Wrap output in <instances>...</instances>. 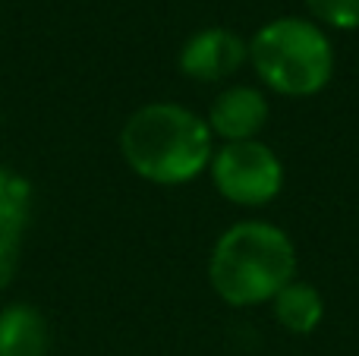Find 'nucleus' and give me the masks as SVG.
Masks as SVG:
<instances>
[{"instance_id":"7","label":"nucleus","mask_w":359,"mask_h":356,"mask_svg":"<svg viewBox=\"0 0 359 356\" xmlns=\"http://www.w3.org/2000/svg\"><path fill=\"white\" fill-rule=\"evenodd\" d=\"M29 214V183L10 170H0V287L10 281L16 268L19 237Z\"/></svg>"},{"instance_id":"6","label":"nucleus","mask_w":359,"mask_h":356,"mask_svg":"<svg viewBox=\"0 0 359 356\" xmlns=\"http://www.w3.org/2000/svg\"><path fill=\"white\" fill-rule=\"evenodd\" d=\"M268 95L255 85H227L224 92L215 95L208 107V123L211 136L224 139V142H249L259 139V132L268 123Z\"/></svg>"},{"instance_id":"10","label":"nucleus","mask_w":359,"mask_h":356,"mask_svg":"<svg viewBox=\"0 0 359 356\" xmlns=\"http://www.w3.org/2000/svg\"><path fill=\"white\" fill-rule=\"evenodd\" d=\"M306 10L318 25H328V29H359V0H306Z\"/></svg>"},{"instance_id":"9","label":"nucleus","mask_w":359,"mask_h":356,"mask_svg":"<svg viewBox=\"0 0 359 356\" xmlns=\"http://www.w3.org/2000/svg\"><path fill=\"white\" fill-rule=\"evenodd\" d=\"M274 319L287 334H312L325 319V296L318 287L306 281H290L271 300Z\"/></svg>"},{"instance_id":"4","label":"nucleus","mask_w":359,"mask_h":356,"mask_svg":"<svg viewBox=\"0 0 359 356\" xmlns=\"http://www.w3.org/2000/svg\"><path fill=\"white\" fill-rule=\"evenodd\" d=\"M208 170L217 196L240 208H265L284 189V161L262 139L224 142L211 155Z\"/></svg>"},{"instance_id":"5","label":"nucleus","mask_w":359,"mask_h":356,"mask_svg":"<svg viewBox=\"0 0 359 356\" xmlns=\"http://www.w3.org/2000/svg\"><path fill=\"white\" fill-rule=\"evenodd\" d=\"M243 63H249V41L224 25L198 29L183 41L177 57L180 73L192 82H224Z\"/></svg>"},{"instance_id":"1","label":"nucleus","mask_w":359,"mask_h":356,"mask_svg":"<svg viewBox=\"0 0 359 356\" xmlns=\"http://www.w3.org/2000/svg\"><path fill=\"white\" fill-rule=\"evenodd\" d=\"M120 151L136 177L155 186H183L208 170L215 155L205 117L177 101H149L126 117Z\"/></svg>"},{"instance_id":"3","label":"nucleus","mask_w":359,"mask_h":356,"mask_svg":"<svg viewBox=\"0 0 359 356\" xmlns=\"http://www.w3.org/2000/svg\"><path fill=\"white\" fill-rule=\"evenodd\" d=\"M249 63L259 82L284 98H312L334 79V44L306 16H278L249 38Z\"/></svg>"},{"instance_id":"8","label":"nucleus","mask_w":359,"mask_h":356,"mask_svg":"<svg viewBox=\"0 0 359 356\" xmlns=\"http://www.w3.org/2000/svg\"><path fill=\"white\" fill-rule=\"evenodd\" d=\"M48 350V322L35 306L0 309V356H44Z\"/></svg>"},{"instance_id":"2","label":"nucleus","mask_w":359,"mask_h":356,"mask_svg":"<svg viewBox=\"0 0 359 356\" xmlns=\"http://www.w3.org/2000/svg\"><path fill=\"white\" fill-rule=\"evenodd\" d=\"M290 281H297V246L271 221H236L211 246L208 284L227 306L271 303Z\"/></svg>"}]
</instances>
